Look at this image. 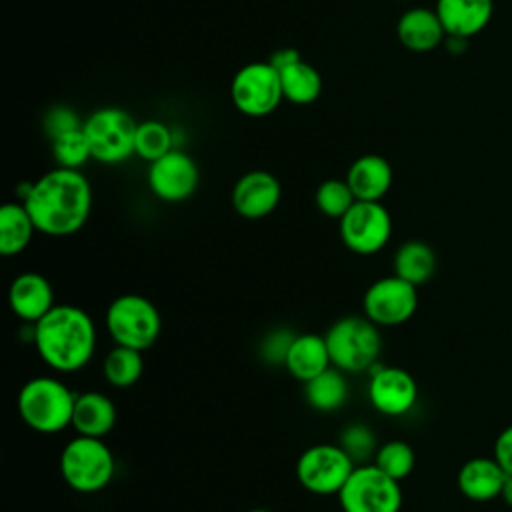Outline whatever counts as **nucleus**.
<instances>
[{
	"label": "nucleus",
	"instance_id": "26",
	"mask_svg": "<svg viewBox=\"0 0 512 512\" xmlns=\"http://www.w3.org/2000/svg\"><path fill=\"white\" fill-rule=\"evenodd\" d=\"M346 372L336 366L326 368L322 374L304 382V396L310 408L318 412H334L348 400V380Z\"/></svg>",
	"mask_w": 512,
	"mask_h": 512
},
{
	"label": "nucleus",
	"instance_id": "38",
	"mask_svg": "<svg viewBox=\"0 0 512 512\" xmlns=\"http://www.w3.org/2000/svg\"><path fill=\"white\" fill-rule=\"evenodd\" d=\"M500 498L504 500V504H508V506L512 508V474L506 476L504 486H502V492H500Z\"/></svg>",
	"mask_w": 512,
	"mask_h": 512
},
{
	"label": "nucleus",
	"instance_id": "36",
	"mask_svg": "<svg viewBox=\"0 0 512 512\" xmlns=\"http://www.w3.org/2000/svg\"><path fill=\"white\" fill-rule=\"evenodd\" d=\"M300 58H302V54H300L296 48H280V50L272 52V56L268 58V62H270L276 70H280V68L292 64V62H296V60H300Z\"/></svg>",
	"mask_w": 512,
	"mask_h": 512
},
{
	"label": "nucleus",
	"instance_id": "3",
	"mask_svg": "<svg viewBox=\"0 0 512 512\" xmlns=\"http://www.w3.org/2000/svg\"><path fill=\"white\" fill-rule=\"evenodd\" d=\"M76 394L54 376H34L18 392L22 422L40 434H56L72 426Z\"/></svg>",
	"mask_w": 512,
	"mask_h": 512
},
{
	"label": "nucleus",
	"instance_id": "28",
	"mask_svg": "<svg viewBox=\"0 0 512 512\" xmlns=\"http://www.w3.org/2000/svg\"><path fill=\"white\" fill-rule=\"evenodd\" d=\"M174 130L160 122V120H144L138 122L136 140H134V154L148 164L164 156L174 148Z\"/></svg>",
	"mask_w": 512,
	"mask_h": 512
},
{
	"label": "nucleus",
	"instance_id": "30",
	"mask_svg": "<svg viewBox=\"0 0 512 512\" xmlns=\"http://www.w3.org/2000/svg\"><path fill=\"white\" fill-rule=\"evenodd\" d=\"M314 202H316V208H318L324 216L340 220V218L352 208V204L356 202V196H354L352 188L348 186L346 178H344V180H340V178H330V180H324V182L316 188Z\"/></svg>",
	"mask_w": 512,
	"mask_h": 512
},
{
	"label": "nucleus",
	"instance_id": "29",
	"mask_svg": "<svg viewBox=\"0 0 512 512\" xmlns=\"http://www.w3.org/2000/svg\"><path fill=\"white\" fill-rule=\"evenodd\" d=\"M374 464L382 472L392 476L394 480L402 482L404 478H408L412 474V470L416 466V454H414V448L408 442L388 440L376 450Z\"/></svg>",
	"mask_w": 512,
	"mask_h": 512
},
{
	"label": "nucleus",
	"instance_id": "2",
	"mask_svg": "<svg viewBox=\"0 0 512 512\" xmlns=\"http://www.w3.org/2000/svg\"><path fill=\"white\" fill-rule=\"evenodd\" d=\"M40 360L54 372L82 370L96 350V326L90 314L74 304H56L32 328Z\"/></svg>",
	"mask_w": 512,
	"mask_h": 512
},
{
	"label": "nucleus",
	"instance_id": "6",
	"mask_svg": "<svg viewBox=\"0 0 512 512\" xmlns=\"http://www.w3.org/2000/svg\"><path fill=\"white\" fill-rule=\"evenodd\" d=\"M104 324L118 346L148 350L162 332V316L152 300L142 294L116 296L104 314Z\"/></svg>",
	"mask_w": 512,
	"mask_h": 512
},
{
	"label": "nucleus",
	"instance_id": "18",
	"mask_svg": "<svg viewBox=\"0 0 512 512\" xmlns=\"http://www.w3.org/2000/svg\"><path fill=\"white\" fill-rule=\"evenodd\" d=\"M506 476V470L494 456H474L460 466L456 484L468 500L488 502L500 498Z\"/></svg>",
	"mask_w": 512,
	"mask_h": 512
},
{
	"label": "nucleus",
	"instance_id": "22",
	"mask_svg": "<svg viewBox=\"0 0 512 512\" xmlns=\"http://www.w3.org/2000/svg\"><path fill=\"white\" fill-rule=\"evenodd\" d=\"M286 370L300 382H308L332 366L326 338L314 332L292 338L284 360Z\"/></svg>",
	"mask_w": 512,
	"mask_h": 512
},
{
	"label": "nucleus",
	"instance_id": "11",
	"mask_svg": "<svg viewBox=\"0 0 512 512\" xmlns=\"http://www.w3.org/2000/svg\"><path fill=\"white\" fill-rule=\"evenodd\" d=\"M338 226L344 246L360 256L380 252L392 236V216L382 202L356 200Z\"/></svg>",
	"mask_w": 512,
	"mask_h": 512
},
{
	"label": "nucleus",
	"instance_id": "37",
	"mask_svg": "<svg viewBox=\"0 0 512 512\" xmlns=\"http://www.w3.org/2000/svg\"><path fill=\"white\" fill-rule=\"evenodd\" d=\"M466 42H468V38H460V36H446V40H444V44H446L448 52H452V54H460V52H464Z\"/></svg>",
	"mask_w": 512,
	"mask_h": 512
},
{
	"label": "nucleus",
	"instance_id": "33",
	"mask_svg": "<svg viewBox=\"0 0 512 512\" xmlns=\"http://www.w3.org/2000/svg\"><path fill=\"white\" fill-rule=\"evenodd\" d=\"M340 446L352 456V460H360V458H366L368 454L374 452V446H376V438H374V432L364 426L362 422H354L350 426H346V430L342 432V438H340Z\"/></svg>",
	"mask_w": 512,
	"mask_h": 512
},
{
	"label": "nucleus",
	"instance_id": "15",
	"mask_svg": "<svg viewBox=\"0 0 512 512\" xmlns=\"http://www.w3.org/2000/svg\"><path fill=\"white\" fill-rule=\"evenodd\" d=\"M282 198L278 178L268 170H250L242 174L230 194L232 208L246 220H260L270 216Z\"/></svg>",
	"mask_w": 512,
	"mask_h": 512
},
{
	"label": "nucleus",
	"instance_id": "34",
	"mask_svg": "<svg viewBox=\"0 0 512 512\" xmlns=\"http://www.w3.org/2000/svg\"><path fill=\"white\" fill-rule=\"evenodd\" d=\"M292 334H288L286 330H276L272 332L264 344H262V354L266 360L274 362V364H284L286 360V352L290 348V342H292Z\"/></svg>",
	"mask_w": 512,
	"mask_h": 512
},
{
	"label": "nucleus",
	"instance_id": "13",
	"mask_svg": "<svg viewBox=\"0 0 512 512\" xmlns=\"http://www.w3.org/2000/svg\"><path fill=\"white\" fill-rule=\"evenodd\" d=\"M146 182L150 192L162 202L188 200L200 182L196 160L180 148H172L158 160L150 162Z\"/></svg>",
	"mask_w": 512,
	"mask_h": 512
},
{
	"label": "nucleus",
	"instance_id": "35",
	"mask_svg": "<svg viewBox=\"0 0 512 512\" xmlns=\"http://www.w3.org/2000/svg\"><path fill=\"white\" fill-rule=\"evenodd\" d=\"M500 466L506 470V474H512V424H508L494 442V454H492Z\"/></svg>",
	"mask_w": 512,
	"mask_h": 512
},
{
	"label": "nucleus",
	"instance_id": "20",
	"mask_svg": "<svg viewBox=\"0 0 512 512\" xmlns=\"http://www.w3.org/2000/svg\"><path fill=\"white\" fill-rule=\"evenodd\" d=\"M392 180V166L380 154L358 156L346 172V182L352 188L356 200L380 202L388 194Z\"/></svg>",
	"mask_w": 512,
	"mask_h": 512
},
{
	"label": "nucleus",
	"instance_id": "1",
	"mask_svg": "<svg viewBox=\"0 0 512 512\" xmlns=\"http://www.w3.org/2000/svg\"><path fill=\"white\" fill-rule=\"evenodd\" d=\"M20 202L38 232L62 238L76 234L86 224L92 210V188L80 170L56 166L34 180Z\"/></svg>",
	"mask_w": 512,
	"mask_h": 512
},
{
	"label": "nucleus",
	"instance_id": "25",
	"mask_svg": "<svg viewBox=\"0 0 512 512\" xmlns=\"http://www.w3.org/2000/svg\"><path fill=\"white\" fill-rule=\"evenodd\" d=\"M284 100L296 106H308L316 102L322 94V76L320 72L306 62L304 58L278 70Z\"/></svg>",
	"mask_w": 512,
	"mask_h": 512
},
{
	"label": "nucleus",
	"instance_id": "4",
	"mask_svg": "<svg viewBox=\"0 0 512 512\" xmlns=\"http://www.w3.org/2000/svg\"><path fill=\"white\" fill-rule=\"evenodd\" d=\"M332 366L346 374L370 372L382 354L380 326L362 316H344L324 334Z\"/></svg>",
	"mask_w": 512,
	"mask_h": 512
},
{
	"label": "nucleus",
	"instance_id": "32",
	"mask_svg": "<svg viewBox=\"0 0 512 512\" xmlns=\"http://www.w3.org/2000/svg\"><path fill=\"white\" fill-rule=\"evenodd\" d=\"M82 126H84V122L80 120L78 112L64 104L52 106L42 118V128L50 140H54L62 134H68L72 130H80Z\"/></svg>",
	"mask_w": 512,
	"mask_h": 512
},
{
	"label": "nucleus",
	"instance_id": "5",
	"mask_svg": "<svg viewBox=\"0 0 512 512\" xmlns=\"http://www.w3.org/2000/svg\"><path fill=\"white\" fill-rule=\"evenodd\" d=\"M114 472V454L102 438L78 434L62 448L60 474L74 492H100L112 482Z\"/></svg>",
	"mask_w": 512,
	"mask_h": 512
},
{
	"label": "nucleus",
	"instance_id": "8",
	"mask_svg": "<svg viewBox=\"0 0 512 512\" xmlns=\"http://www.w3.org/2000/svg\"><path fill=\"white\" fill-rule=\"evenodd\" d=\"M342 512H400V482L382 472L374 462L354 466L338 492Z\"/></svg>",
	"mask_w": 512,
	"mask_h": 512
},
{
	"label": "nucleus",
	"instance_id": "27",
	"mask_svg": "<svg viewBox=\"0 0 512 512\" xmlns=\"http://www.w3.org/2000/svg\"><path fill=\"white\" fill-rule=\"evenodd\" d=\"M144 372V360L142 352L128 348V346H114L104 362H102V374L104 380L114 388H130L134 386Z\"/></svg>",
	"mask_w": 512,
	"mask_h": 512
},
{
	"label": "nucleus",
	"instance_id": "14",
	"mask_svg": "<svg viewBox=\"0 0 512 512\" xmlns=\"http://www.w3.org/2000/svg\"><path fill=\"white\" fill-rule=\"evenodd\" d=\"M368 400L384 416H404L416 406L418 382L404 368L376 364L370 370Z\"/></svg>",
	"mask_w": 512,
	"mask_h": 512
},
{
	"label": "nucleus",
	"instance_id": "23",
	"mask_svg": "<svg viewBox=\"0 0 512 512\" xmlns=\"http://www.w3.org/2000/svg\"><path fill=\"white\" fill-rule=\"evenodd\" d=\"M36 226L22 202H8L0 208V254L10 258L22 254L32 238Z\"/></svg>",
	"mask_w": 512,
	"mask_h": 512
},
{
	"label": "nucleus",
	"instance_id": "21",
	"mask_svg": "<svg viewBox=\"0 0 512 512\" xmlns=\"http://www.w3.org/2000/svg\"><path fill=\"white\" fill-rule=\"evenodd\" d=\"M116 404L110 396L88 390L76 396L72 412V428L82 436L104 438L116 426Z\"/></svg>",
	"mask_w": 512,
	"mask_h": 512
},
{
	"label": "nucleus",
	"instance_id": "12",
	"mask_svg": "<svg viewBox=\"0 0 512 512\" xmlns=\"http://www.w3.org/2000/svg\"><path fill=\"white\" fill-rule=\"evenodd\" d=\"M418 308V286L392 274L374 280L362 298V314L376 326H400Z\"/></svg>",
	"mask_w": 512,
	"mask_h": 512
},
{
	"label": "nucleus",
	"instance_id": "10",
	"mask_svg": "<svg viewBox=\"0 0 512 512\" xmlns=\"http://www.w3.org/2000/svg\"><path fill=\"white\" fill-rule=\"evenodd\" d=\"M230 98L244 116L264 118L272 114L284 100L278 70L270 62L244 64L232 76Z\"/></svg>",
	"mask_w": 512,
	"mask_h": 512
},
{
	"label": "nucleus",
	"instance_id": "16",
	"mask_svg": "<svg viewBox=\"0 0 512 512\" xmlns=\"http://www.w3.org/2000/svg\"><path fill=\"white\" fill-rule=\"evenodd\" d=\"M8 302L12 312L30 324H36L54 306V288L40 272L18 274L8 288Z\"/></svg>",
	"mask_w": 512,
	"mask_h": 512
},
{
	"label": "nucleus",
	"instance_id": "9",
	"mask_svg": "<svg viewBox=\"0 0 512 512\" xmlns=\"http://www.w3.org/2000/svg\"><path fill=\"white\" fill-rule=\"evenodd\" d=\"M354 466L356 462L340 444H314L298 456L296 478L316 496H338Z\"/></svg>",
	"mask_w": 512,
	"mask_h": 512
},
{
	"label": "nucleus",
	"instance_id": "17",
	"mask_svg": "<svg viewBox=\"0 0 512 512\" xmlns=\"http://www.w3.org/2000/svg\"><path fill=\"white\" fill-rule=\"evenodd\" d=\"M446 36L472 38L492 20L494 0H436L434 6Z\"/></svg>",
	"mask_w": 512,
	"mask_h": 512
},
{
	"label": "nucleus",
	"instance_id": "24",
	"mask_svg": "<svg viewBox=\"0 0 512 512\" xmlns=\"http://www.w3.org/2000/svg\"><path fill=\"white\" fill-rule=\"evenodd\" d=\"M394 274L414 286L426 284L438 266L434 248L424 240H408L394 252Z\"/></svg>",
	"mask_w": 512,
	"mask_h": 512
},
{
	"label": "nucleus",
	"instance_id": "39",
	"mask_svg": "<svg viewBox=\"0 0 512 512\" xmlns=\"http://www.w3.org/2000/svg\"><path fill=\"white\" fill-rule=\"evenodd\" d=\"M246 512H270V510H264V508H252V510H246Z\"/></svg>",
	"mask_w": 512,
	"mask_h": 512
},
{
	"label": "nucleus",
	"instance_id": "40",
	"mask_svg": "<svg viewBox=\"0 0 512 512\" xmlns=\"http://www.w3.org/2000/svg\"><path fill=\"white\" fill-rule=\"evenodd\" d=\"M402 2H408V0H402Z\"/></svg>",
	"mask_w": 512,
	"mask_h": 512
},
{
	"label": "nucleus",
	"instance_id": "19",
	"mask_svg": "<svg viewBox=\"0 0 512 512\" xmlns=\"http://www.w3.org/2000/svg\"><path fill=\"white\" fill-rule=\"evenodd\" d=\"M396 36L406 50L424 54L444 44L446 30L434 8L414 6L400 16L396 24Z\"/></svg>",
	"mask_w": 512,
	"mask_h": 512
},
{
	"label": "nucleus",
	"instance_id": "7",
	"mask_svg": "<svg viewBox=\"0 0 512 512\" xmlns=\"http://www.w3.org/2000/svg\"><path fill=\"white\" fill-rule=\"evenodd\" d=\"M136 128L138 122L124 108L116 106L94 110L82 126L92 158L100 164H120L134 156Z\"/></svg>",
	"mask_w": 512,
	"mask_h": 512
},
{
	"label": "nucleus",
	"instance_id": "31",
	"mask_svg": "<svg viewBox=\"0 0 512 512\" xmlns=\"http://www.w3.org/2000/svg\"><path fill=\"white\" fill-rule=\"evenodd\" d=\"M52 156L60 168L80 170V166H84L92 158L90 142H88L84 130L82 128L72 130L68 134L54 138L52 140Z\"/></svg>",
	"mask_w": 512,
	"mask_h": 512
}]
</instances>
